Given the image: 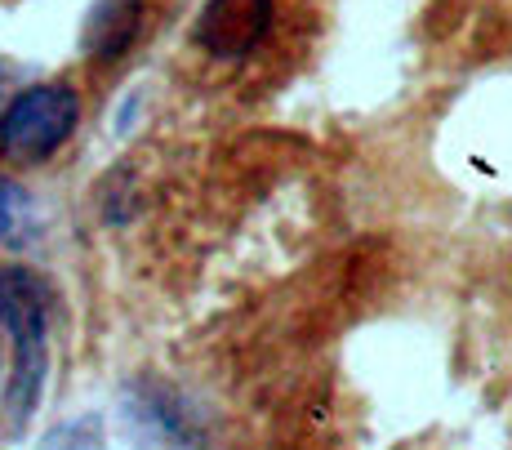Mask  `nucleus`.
Returning <instances> with one entry per match:
<instances>
[{"mask_svg": "<svg viewBox=\"0 0 512 450\" xmlns=\"http://www.w3.org/2000/svg\"><path fill=\"white\" fill-rule=\"evenodd\" d=\"M49 317H54V290L41 272L5 268L0 272V326L14 344V370H9V419L23 428L32 419L36 401L45 393L49 375Z\"/></svg>", "mask_w": 512, "mask_h": 450, "instance_id": "1", "label": "nucleus"}, {"mask_svg": "<svg viewBox=\"0 0 512 450\" xmlns=\"http://www.w3.org/2000/svg\"><path fill=\"white\" fill-rule=\"evenodd\" d=\"M272 27V0H205L196 41L214 58H245Z\"/></svg>", "mask_w": 512, "mask_h": 450, "instance_id": "3", "label": "nucleus"}, {"mask_svg": "<svg viewBox=\"0 0 512 450\" xmlns=\"http://www.w3.org/2000/svg\"><path fill=\"white\" fill-rule=\"evenodd\" d=\"M81 121V99L72 85H27L0 112V152L9 161H45L72 139Z\"/></svg>", "mask_w": 512, "mask_h": 450, "instance_id": "2", "label": "nucleus"}, {"mask_svg": "<svg viewBox=\"0 0 512 450\" xmlns=\"http://www.w3.org/2000/svg\"><path fill=\"white\" fill-rule=\"evenodd\" d=\"M143 23V0H98L85 18V36L81 50L98 58V63H112L134 45Z\"/></svg>", "mask_w": 512, "mask_h": 450, "instance_id": "4", "label": "nucleus"}, {"mask_svg": "<svg viewBox=\"0 0 512 450\" xmlns=\"http://www.w3.org/2000/svg\"><path fill=\"white\" fill-rule=\"evenodd\" d=\"M14 94H18V67L0 63V112L14 103Z\"/></svg>", "mask_w": 512, "mask_h": 450, "instance_id": "6", "label": "nucleus"}, {"mask_svg": "<svg viewBox=\"0 0 512 450\" xmlns=\"http://www.w3.org/2000/svg\"><path fill=\"white\" fill-rule=\"evenodd\" d=\"M36 228V210H32V197H27L18 183L0 179V241L5 246H23Z\"/></svg>", "mask_w": 512, "mask_h": 450, "instance_id": "5", "label": "nucleus"}]
</instances>
